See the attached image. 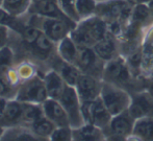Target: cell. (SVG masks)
I'll list each match as a JSON object with an SVG mask.
<instances>
[{
  "label": "cell",
  "instance_id": "3",
  "mask_svg": "<svg viewBox=\"0 0 153 141\" xmlns=\"http://www.w3.org/2000/svg\"><path fill=\"white\" fill-rule=\"evenodd\" d=\"M133 4L126 0H106L97 3L96 14L102 18L107 25L120 24L127 27L132 14Z\"/></svg>",
  "mask_w": 153,
  "mask_h": 141
},
{
  "label": "cell",
  "instance_id": "24",
  "mask_svg": "<svg viewBox=\"0 0 153 141\" xmlns=\"http://www.w3.org/2000/svg\"><path fill=\"white\" fill-rule=\"evenodd\" d=\"M42 116H44L42 105H40V104L23 103V110L22 115H21L20 124L30 127L34 121H36Z\"/></svg>",
  "mask_w": 153,
  "mask_h": 141
},
{
  "label": "cell",
  "instance_id": "33",
  "mask_svg": "<svg viewBox=\"0 0 153 141\" xmlns=\"http://www.w3.org/2000/svg\"><path fill=\"white\" fill-rule=\"evenodd\" d=\"M145 90H147L148 92L153 96V76L147 79V83H146V88Z\"/></svg>",
  "mask_w": 153,
  "mask_h": 141
},
{
  "label": "cell",
  "instance_id": "36",
  "mask_svg": "<svg viewBox=\"0 0 153 141\" xmlns=\"http://www.w3.org/2000/svg\"><path fill=\"white\" fill-rule=\"evenodd\" d=\"M147 4H148V8H149V10H150L151 19H152V21H153V0H150V1H148Z\"/></svg>",
  "mask_w": 153,
  "mask_h": 141
},
{
  "label": "cell",
  "instance_id": "6",
  "mask_svg": "<svg viewBox=\"0 0 153 141\" xmlns=\"http://www.w3.org/2000/svg\"><path fill=\"white\" fill-rule=\"evenodd\" d=\"M135 119L129 111H124L111 117L109 123L103 129L106 140H128L134 127Z\"/></svg>",
  "mask_w": 153,
  "mask_h": 141
},
{
  "label": "cell",
  "instance_id": "27",
  "mask_svg": "<svg viewBox=\"0 0 153 141\" xmlns=\"http://www.w3.org/2000/svg\"><path fill=\"white\" fill-rule=\"evenodd\" d=\"M10 67H0V96L5 99H15L17 96L19 87L14 86L7 76Z\"/></svg>",
  "mask_w": 153,
  "mask_h": 141
},
{
  "label": "cell",
  "instance_id": "10",
  "mask_svg": "<svg viewBox=\"0 0 153 141\" xmlns=\"http://www.w3.org/2000/svg\"><path fill=\"white\" fill-rule=\"evenodd\" d=\"M75 65L80 69L82 73L93 75V76L102 80L105 62L97 56L93 47L79 48L78 58H77Z\"/></svg>",
  "mask_w": 153,
  "mask_h": 141
},
{
  "label": "cell",
  "instance_id": "32",
  "mask_svg": "<svg viewBox=\"0 0 153 141\" xmlns=\"http://www.w3.org/2000/svg\"><path fill=\"white\" fill-rule=\"evenodd\" d=\"M12 30L4 25H0V49L10 44Z\"/></svg>",
  "mask_w": 153,
  "mask_h": 141
},
{
  "label": "cell",
  "instance_id": "30",
  "mask_svg": "<svg viewBox=\"0 0 153 141\" xmlns=\"http://www.w3.org/2000/svg\"><path fill=\"white\" fill-rule=\"evenodd\" d=\"M61 10L68 18L74 22H79V17L76 10V0H56Z\"/></svg>",
  "mask_w": 153,
  "mask_h": 141
},
{
  "label": "cell",
  "instance_id": "35",
  "mask_svg": "<svg viewBox=\"0 0 153 141\" xmlns=\"http://www.w3.org/2000/svg\"><path fill=\"white\" fill-rule=\"evenodd\" d=\"M126 1H128L129 3L135 5V4H140V3H147L150 0H126Z\"/></svg>",
  "mask_w": 153,
  "mask_h": 141
},
{
  "label": "cell",
  "instance_id": "9",
  "mask_svg": "<svg viewBox=\"0 0 153 141\" xmlns=\"http://www.w3.org/2000/svg\"><path fill=\"white\" fill-rule=\"evenodd\" d=\"M81 111L85 122L95 124L102 130L108 124L113 117L101 97L92 101L81 103Z\"/></svg>",
  "mask_w": 153,
  "mask_h": 141
},
{
  "label": "cell",
  "instance_id": "7",
  "mask_svg": "<svg viewBox=\"0 0 153 141\" xmlns=\"http://www.w3.org/2000/svg\"><path fill=\"white\" fill-rule=\"evenodd\" d=\"M48 98V93L41 74L22 82L19 86L16 96V99L21 103L40 104V105H42Z\"/></svg>",
  "mask_w": 153,
  "mask_h": 141
},
{
  "label": "cell",
  "instance_id": "26",
  "mask_svg": "<svg viewBox=\"0 0 153 141\" xmlns=\"http://www.w3.org/2000/svg\"><path fill=\"white\" fill-rule=\"evenodd\" d=\"M15 68L18 72L21 83L40 74V69L38 65L29 58H22L20 61H17V63L15 64Z\"/></svg>",
  "mask_w": 153,
  "mask_h": 141
},
{
  "label": "cell",
  "instance_id": "20",
  "mask_svg": "<svg viewBox=\"0 0 153 141\" xmlns=\"http://www.w3.org/2000/svg\"><path fill=\"white\" fill-rule=\"evenodd\" d=\"M128 140L153 141V117H141L135 119L132 134Z\"/></svg>",
  "mask_w": 153,
  "mask_h": 141
},
{
  "label": "cell",
  "instance_id": "21",
  "mask_svg": "<svg viewBox=\"0 0 153 141\" xmlns=\"http://www.w3.org/2000/svg\"><path fill=\"white\" fill-rule=\"evenodd\" d=\"M56 51L57 55H59V56L62 60L66 61L68 63H71V64H76V61L79 53V47L72 40L70 34L62 39L61 42L57 43Z\"/></svg>",
  "mask_w": 153,
  "mask_h": 141
},
{
  "label": "cell",
  "instance_id": "8",
  "mask_svg": "<svg viewBox=\"0 0 153 141\" xmlns=\"http://www.w3.org/2000/svg\"><path fill=\"white\" fill-rule=\"evenodd\" d=\"M59 100L64 107L65 111L67 112L72 129L78 128L85 123L81 111V100L77 94L75 87L66 85V88Z\"/></svg>",
  "mask_w": 153,
  "mask_h": 141
},
{
  "label": "cell",
  "instance_id": "2",
  "mask_svg": "<svg viewBox=\"0 0 153 141\" xmlns=\"http://www.w3.org/2000/svg\"><path fill=\"white\" fill-rule=\"evenodd\" d=\"M108 34L107 23L97 15L77 22L70 32V37L79 48L93 47L95 43Z\"/></svg>",
  "mask_w": 153,
  "mask_h": 141
},
{
  "label": "cell",
  "instance_id": "11",
  "mask_svg": "<svg viewBox=\"0 0 153 141\" xmlns=\"http://www.w3.org/2000/svg\"><path fill=\"white\" fill-rule=\"evenodd\" d=\"M75 89L81 103L95 100L101 95L102 80L82 73L75 85Z\"/></svg>",
  "mask_w": 153,
  "mask_h": 141
},
{
  "label": "cell",
  "instance_id": "38",
  "mask_svg": "<svg viewBox=\"0 0 153 141\" xmlns=\"http://www.w3.org/2000/svg\"><path fill=\"white\" fill-rule=\"evenodd\" d=\"M4 0H0V6H2V3H3Z\"/></svg>",
  "mask_w": 153,
  "mask_h": 141
},
{
  "label": "cell",
  "instance_id": "18",
  "mask_svg": "<svg viewBox=\"0 0 153 141\" xmlns=\"http://www.w3.org/2000/svg\"><path fill=\"white\" fill-rule=\"evenodd\" d=\"M23 110V103L18 99H8L5 109L0 118V124L4 128L18 125L21 122V115Z\"/></svg>",
  "mask_w": 153,
  "mask_h": 141
},
{
  "label": "cell",
  "instance_id": "16",
  "mask_svg": "<svg viewBox=\"0 0 153 141\" xmlns=\"http://www.w3.org/2000/svg\"><path fill=\"white\" fill-rule=\"evenodd\" d=\"M50 68H53L61 74L62 80L65 81V83L69 86L75 87L78 79L80 77V75L82 74V72L80 71V69L74 64H71L66 61L62 60L57 55L51 61Z\"/></svg>",
  "mask_w": 153,
  "mask_h": 141
},
{
  "label": "cell",
  "instance_id": "25",
  "mask_svg": "<svg viewBox=\"0 0 153 141\" xmlns=\"http://www.w3.org/2000/svg\"><path fill=\"white\" fill-rule=\"evenodd\" d=\"M32 0H4L2 6L15 17H24L29 13Z\"/></svg>",
  "mask_w": 153,
  "mask_h": 141
},
{
  "label": "cell",
  "instance_id": "34",
  "mask_svg": "<svg viewBox=\"0 0 153 141\" xmlns=\"http://www.w3.org/2000/svg\"><path fill=\"white\" fill-rule=\"evenodd\" d=\"M6 103H7V99H5L4 97L0 96V118H1L2 114H3V112H4V109H5Z\"/></svg>",
  "mask_w": 153,
  "mask_h": 141
},
{
  "label": "cell",
  "instance_id": "39",
  "mask_svg": "<svg viewBox=\"0 0 153 141\" xmlns=\"http://www.w3.org/2000/svg\"><path fill=\"white\" fill-rule=\"evenodd\" d=\"M98 2H102V1H106V0H97Z\"/></svg>",
  "mask_w": 153,
  "mask_h": 141
},
{
  "label": "cell",
  "instance_id": "22",
  "mask_svg": "<svg viewBox=\"0 0 153 141\" xmlns=\"http://www.w3.org/2000/svg\"><path fill=\"white\" fill-rule=\"evenodd\" d=\"M1 140H39L27 125H13L4 129Z\"/></svg>",
  "mask_w": 153,
  "mask_h": 141
},
{
  "label": "cell",
  "instance_id": "37",
  "mask_svg": "<svg viewBox=\"0 0 153 141\" xmlns=\"http://www.w3.org/2000/svg\"><path fill=\"white\" fill-rule=\"evenodd\" d=\"M4 129H5V128H4L3 125H1V124H0V140H1V137H2V135H3Z\"/></svg>",
  "mask_w": 153,
  "mask_h": 141
},
{
  "label": "cell",
  "instance_id": "19",
  "mask_svg": "<svg viewBox=\"0 0 153 141\" xmlns=\"http://www.w3.org/2000/svg\"><path fill=\"white\" fill-rule=\"evenodd\" d=\"M73 140L100 141L105 139L103 130L92 123L85 122L82 125L73 129Z\"/></svg>",
  "mask_w": 153,
  "mask_h": 141
},
{
  "label": "cell",
  "instance_id": "5",
  "mask_svg": "<svg viewBox=\"0 0 153 141\" xmlns=\"http://www.w3.org/2000/svg\"><path fill=\"white\" fill-rule=\"evenodd\" d=\"M101 99L113 116L127 111L131 103V93L116 85L102 81Z\"/></svg>",
  "mask_w": 153,
  "mask_h": 141
},
{
  "label": "cell",
  "instance_id": "13",
  "mask_svg": "<svg viewBox=\"0 0 153 141\" xmlns=\"http://www.w3.org/2000/svg\"><path fill=\"white\" fill-rule=\"evenodd\" d=\"M93 49L97 53V56L102 61H104L105 63L121 55L120 40L117 37L109 34V32L103 39L95 43Z\"/></svg>",
  "mask_w": 153,
  "mask_h": 141
},
{
  "label": "cell",
  "instance_id": "17",
  "mask_svg": "<svg viewBox=\"0 0 153 141\" xmlns=\"http://www.w3.org/2000/svg\"><path fill=\"white\" fill-rule=\"evenodd\" d=\"M41 75H42L45 87H46L48 97L59 100L67 85L61 76V74L55 69L50 68L43 72Z\"/></svg>",
  "mask_w": 153,
  "mask_h": 141
},
{
  "label": "cell",
  "instance_id": "12",
  "mask_svg": "<svg viewBox=\"0 0 153 141\" xmlns=\"http://www.w3.org/2000/svg\"><path fill=\"white\" fill-rule=\"evenodd\" d=\"M128 111L134 119L153 117V96L147 90L131 93V103Z\"/></svg>",
  "mask_w": 153,
  "mask_h": 141
},
{
  "label": "cell",
  "instance_id": "14",
  "mask_svg": "<svg viewBox=\"0 0 153 141\" xmlns=\"http://www.w3.org/2000/svg\"><path fill=\"white\" fill-rule=\"evenodd\" d=\"M28 14L36 15L40 17L59 18L65 20H71L64 14L56 0H32ZM73 21V20H71Z\"/></svg>",
  "mask_w": 153,
  "mask_h": 141
},
{
  "label": "cell",
  "instance_id": "15",
  "mask_svg": "<svg viewBox=\"0 0 153 141\" xmlns=\"http://www.w3.org/2000/svg\"><path fill=\"white\" fill-rule=\"evenodd\" d=\"M44 115L50 119L56 127H67L70 125V120L65 111L64 107L59 100L53 98H48L42 104ZM71 127V125H70Z\"/></svg>",
  "mask_w": 153,
  "mask_h": 141
},
{
  "label": "cell",
  "instance_id": "29",
  "mask_svg": "<svg viewBox=\"0 0 153 141\" xmlns=\"http://www.w3.org/2000/svg\"><path fill=\"white\" fill-rule=\"evenodd\" d=\"M16 63V52L10 44L0 49V67H12Z\"/></svg>",
  "mask_w": 153,
  "mask_h": 141
},
{
  "label": "cell",
  "instance_id": "23",
  "mask_svg": "<svg viewBox=\"0 0 153 141\" xmlns=\"http://www.w3.org/2000/svg\"><path fill=\"white\" fill-rule=\"evenodd\" d=\"M56 125L46 116H42L30 125L31 131L39 140H49Z\"/></svg>",
  "mask_w": 153,
  "mask_h": 141
},
{
  "label": "cell",
  "instance_id": "31",
  "mask_svg": "<svg viewBox=\"0 0 153 141\" xmlns=\"http://www.w3.org/2000/svg\"><path fill=\"white\" fill-rule=\"evenodd\" d=\"M49 140H73V129L70 125L67 127H56L53 133L51 134Z\"/></svg>",
  "mask_w": 153,
  "mask_h": 141
},
{
  "label": "cell",
  "instance_id": "4",
  "mask_svg": "<svg viewBox=\"0 0 153 141\" xmlns=\"http://www.w3.org/2000/svg\"><path fill=\"white\" fill-rule=\"evenodd\" d=\"M28 22L38 26L55 44H57L64 38L69 36L71 30L77 24L76 22L71 20L40 17L31 14H28Z\"/></svg>",
  "mask_w": 153,
  "mask_h": 141
},
{
  "label": "cell",
  "instance_id": "1",
  "mask_svg": "<svg viewBox=\"0 0 153 141\" xmlns=\"http://www.w3.org/2000/svg\"><path fill=\"white\" fill-rule=\"evenodd\" d=\"M102 81L116 85L130 93L145 90L147 79H137L133 75L122 55L105 63Z\"/></svg>",
  "mask_w": 153,
  "mask_h": 141
},
{
  "label": "cell",
  "instance_id": "28",
  "mask_svg": "<svg viewBox=\"0 0 153 141\" xmlns=\"http://www.w3.org/2000/svg\"><path fill=\"white\" fill-rule=\"evenodd\" d=\"M97 0H76V10L79 21L90 18L96 14Z\"/></svg>",
  "mask_w": 153,
  "mask_h": 141
}]
</instances>
